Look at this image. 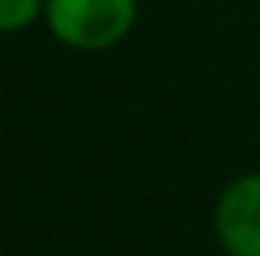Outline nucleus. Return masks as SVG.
<instances>
[{"label": "nucleus", "mask_w": 260, "mask_h": 256, "mask_svg": "<svg viewBox=\"0 0 260 256\" xmlns=\"http://www.w3.org/2000/svg\"><path fill=\"white\" fill-rule=\"evenodd\" d=\"M215 228L229 256H260V175L236 179L221 193Z\"/></svg>", "instance_id": "obj_2"}, {"label": "nucleus", "mask_w": 260, "mask_h": 256, "mask_svg": "<svg viewBox=\"0 0 260 256\" xmlns=\"http://www.w3.org/2000/svg\"><path fill=\"white\" fill-rule=\"evenodd\" d=\"M43 0H0V32H18L32 25Z\"/></svg>", "instance_id": "obj_3"}, {"label": "nucleus", "mask_w": 260, "mask_h": 256, "mask_svg": "<svg viewBox=\"0 0 260 256\" xmlns=\"http://www.w3.org/2000/svg\"><path fill=\"white\" fill-rule=\"evenodd\" d=\"M49 28L78 49H106L120 43L134 25V0H46Z\"/></svg>", "instance_id": "obj_1"}]
</instances>
